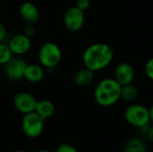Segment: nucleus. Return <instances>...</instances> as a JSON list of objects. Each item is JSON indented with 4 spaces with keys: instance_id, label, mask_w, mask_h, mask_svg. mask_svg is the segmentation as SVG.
<instances>
[{
    "instance_id": "f257e3e1",
    "label": "nucleus",
    "mask_w": 153,
    "mask_h": 152,
    "mask_svg": "<svg viewBox=\"0 0 153 152\" xmlns=\"http://www.w3.org/2000/svg\"><path fill=\"white\" fill-rule=\"evenodd\" d=\"M114 52L112 47L102 42L93 43L86 47L82 54L84 67L92 72H100L107 68L113 61Z\"/></svg>"
},
{
    "instance_id": "f03ea898",
    "label": "nucleus",
    "mask_w": 153,
    "mask_h": 152,
    "mask_svg": "<svg viewBox=\"0 0 153 152\" xmlns=\"http://www.w3.org/2000/svg\"><path fill=\"white\" fill-rule=\"evenodd\" d=\"M120 90L121 85L114 78L102 79L94 89V99L100 107H111L120 99Z\"/></svg>"
},
{
    "instance_id": "7ed1b4c3",
    "label": "nucleus",
    "mask_w": 153,
    "mask_h": 152,
    "mask_svg": "<svg viewBox=\"0 0 153 152\" xmlns=\"http://www.w3.org/2000/svg\"><path fill=\"white\" fill-rule=\"evenodd\" d=\"M152 118V108H148L141 104H132L125 110V119L126 122L140 129L151 125Z\"/></svg>"
},
{
    "instance_id": "20e7f679",
    "label": "nucleus",
    "mask_w": 153,
    "mask_h": 152,
    "mask_svg": "<svg viewBox=\"0 0 153 152\" xmlns=\"http://www.w3.org/2000/svg\"><path fill=\"white\" fill-rule=\"evenodd\" d=\"M39 65L46 69L56 67L62 60V50L60 47L52 41L44 42L38 52Z\"/></svg>"
},
{
    "instance_id": "39448f33",
    "label": "nucleus",
    "mask_w": 153,
    "mask_h": 152,
    "mask_svg": "<svg viewBox=\"0 0 153 152\" xmlns=\"http://www.w3.org/2000/svg\"><path fill=\"white\" fill-rule=\"evenodd\" d=\"M45 121L46 120L35 111L23 115L22 119V129L23 133L29 138L39 137L44 130Z\"/></svg>"
},
{
    "instance_id": "423d86ee",
    "label": "nucleus",
    "mask_w": 153,
    "mask_h": 152,
    "mask_svg": "<svg viewBox=\"0 0 153 152\" xmlns=\"http://www.w3.org/2000/svg\"><path fill=\"white\" fill-rule=\"evenodd\" d=\"M85 22L84 12L78 9L75 5L69 7L64 14V24L65 28L73 32L82 29Z\"/></svg>"
},
{
    "instance_id": "0eeeda50",
    "label": "nucleus",
    "mask_w": 153,
    "mask_h": 152,
    "mask_svg": "<svg viewBox=\"0 0 153 152\" xmlns=\"http://www.w3.org/2000/svg\"><path fill=\"white\" fill-rule=\"evenodd\" d=\"M27 62L22 56H13L4 65V70L6 77L12 81H19L23 78Z\"/></svg>"
},
{
    "instance_id": "6e6552de",
    "label": "nucleus",
    "mask_w": 153,
    "mask_h": 152,
    "mask_svg": "<svg viewBox=\"0 0 153 152\" xmlns=\"http://www.w3.org/2000/svg\"><path fill=\"white\" fill-rule=\"evenodd\" d=\"M37 101L38 100L32 94L26 91L17 92L13 99V107L17 111L23 115L33 112L35 110Z\"/></svg>"
},
{
    "instance_id": "1a4fd4ad",
    "label": "nucleus",
    "mask_w": 153,
    "mask_h": 152,
    "mask_svg": "<svg viewBox=\"0 0 153 152\" xmlns=\"http://www.w3.org/2000/svg\"><path fill=\"white\" fill-rule=\"evenodd\" d=\"M12 54L16 56H22L27 54L32 46L31 39L23 33L13 35L7 43Z\"/></svg>"
},
{
    "instance_id": "9d476101",
    "label": "nucleus",
    "mask_w": 153,
    "mask_h": 152,
    "mask_svg": "<svg viewBox=\"0 0 153 152\" xmlns=\"http://www.w3.org/2000/svg\"><path fill=\"white\" fill-rule=\"evenodd\" d=\"M135 76V72L133 65L129 63H120L114 71V79L121 85L133 83Z\"/></svg>"
},
{
    "instance_id": "9b49d317",
    "label": "nucleus",
    "mask_w": 153,
    "mask_h": 152,
    "mask_svg": "<svg viewBox=\"0 0 153 152\" xmlns=\"http://www.w3.org/2000/svg\"><path fill=\"white\" fill-rule=\"evenodd\" d=\"M19 13L21 18L27 24H35L39 19V8L34 3L30 1L22 3L19 8Z\"/></svg>"
},
{
    "instance_id": "f8f14e48",
    "label": "nucleus",
    "mask_w": 153,
    "mask_h": 152,
    "mask_svg": "<svg viewBox=\"0 0 153 152\" xmlns=\"http://www.w3.org/2000/svg\"><path fill=\"white\" fill-rule=\"evenodd\" d=\"M45 76V71L44 67H42L39 64H27L24 73H23V78L30 82V83H38L40 82Z\"/></svg>"
},
{
    "instance_id": "ddd939ff",
    "label": "nucleus",
    "mask_w": 153,
    "mask_h": 152,
    "mask_svg": "<svg viewBox=\"0 0 153 152\" xmlns=\"http://www.w3.org/2000/svg\"><path fill=\"white\" fill-rule=\"evenodd\" d=\"M94 76H95L94 72H92L91 70L86 67H83L75 73L74 76V82L76 86L80 88H86L92 83L94 80Z\"/></svg>"
},
{
    "instance_id": "4468645a",
    "label": "nucleus",
    "mask_w": 153,
    "mask_h": 152,
    "mask_svg": "<svg viewBox=\"0 0 153 152\" xmlns=\"http://www.w3.org/2000/svg\"><path fill=\"white\" fill-rule=\"evenodd\" d=\"M56 108L54 103L49 99H41L37 101L35 112L40 116L43 119H48L51 117L55 113Z\"/></svg>"
},
{
    "instance_id": "2eb2a0df",
    "label": "nucleus",
    "mask_w": 153,
    "mask_h": 152,
    "mask_svg": "<svg viewBox=\"0 0 153 152\" xmlns=\"http://www.w3.org/2000/svg\"><path fill=\"white\" fill-rule=\"evenodd\" d=\"M139 97V90L133 83L126 84L121 86L120 90V99L126 102H133Z\"/></svg>"
},
{
    "instance_id": "dca6fc26",
    "label": "nucleus",
    "mask_w": 153,
    "mask_h": 152,
    "mask_svg": "<svg viewBox=\"0 0 153 152\" xmlns=\"http://www.w3.org/2000/svg\"><path fill=\"white\" fill-rule=\"evenodd\" d=\"M123 152H148V149L143 140L134 137L127 141Z\"/></svg>"
},
{
    "instance_id": "f3484780",
    "label": "nucleus",
    "mask_w": 153,
    "mask_h": 152,
    "mask_svg": "<svg viewBox=\"0 0 153 152\" xmlns=\"http://www.w3.org/2000/svg\"><path fill=\"white\" fill-rule=\"evenodd\" d=\"M13 56V55L8 45L4 42H0V65H4Z\"/></svg>"
},
{
    "instance_id": "a211bd4d",
    "label": "nucleus",
    "mask_w": 153,
    "mask_h": 152,
    "mask_svg": "<svg viewBox=\"0 0 153 152\" xmlns=\"http://www.w3.org/2000/svg\"><path fill=\"white\" fill-rule=\"evenodd\" d=\"M144 73L149 80L153 79V59L150 58L144 65Z\"/></svg>"
},
{
    "instance_id": "6ab92c4d",
    "label": "nucleus",
    "mask_w": 153,
    "mask_h": 152,
    "mask_svg": "<svg viewBox=\"0 0 153 152\" xmlns=\"http://www.w3.org/2000/svg\"><path fill=\"white\" fill-rule=\"evenodd\" d=\"M56 152H79L76 148H74L73 145L65 143V144H61L57 147Z\"/></svg>"
},
{
    "instance_id": "aec40b11",
    "label": "nucleus",
    "mask_w": 153,
    "mask_h": 152,
    "mask_svg": "<svg viewBox=\"0 0 153 152\" xmlns=\"http://www.w3.org/2000/svg\"><path fill=\"white\" fill-rule=\"evenodd\" d=\"M24 35H26L27 37L29 38H32L35 34V28H34V24H27L26 23V26L24 27L23 29V32H22Z\"/></svg>"
},
{
    "instance_id": "412c9836",
    "label": "nucleus",
    "mask_w": 153,
    "mask_h": 152,
    "mask_svg": "<svg viewBox=\"0 0 153 152\" xmlns=\"http://www.w3.org/2000/svg\"><path fill=\"white\" fill-rule=\"evenodd\" d=\"M90 4H91L90 0H77L75 6H76L78 9H80V10L85 12V11L88 10V8L90 7Z\"/></svg>"
},
{
    "instance_id": "4be33fe9",
    "label": "nucleus",
    "mask_w": 153,
    "mask_h": 152,
    "mask_svg": "<svg viewBox=\"0 0 153 152\" xmlns=\"http://www.w3.org/2000/svg\"><path fill=\"white\" fill-rule=\"evenodd\" d=\"M7 37V30L3 22H0V42H4Z\"/></svg>"
},
{
    "instance_id": "5701e85b",
    "label": "nucleus",
    "mask_w": 153,
    "mask_h": 152,
    "mask_svg": "<svg viewBox=\"0 0 153 152\" xmlns=\"http://www.w3.org/2000/svg\"><path fill=\"white\" fill-rule=\"evenodd\" d=\"M145 135H146V138L149 142H152L153 140V128L152 126H150L149 129L145 132Z\"/></svg>"
},
{
    "instance_id": "b1692460",
    "label": "nucleus",
    "mask_w": 153,
    "mask_h": 152,
    "mask_svg": "<svg viewBox=\"0 0 153 152\" xmlns=\"http://www.w3.org/2000/svg\"><path fill=\"white\" fill-rule=\"evenodd\" d=\"M37 152H51L50 151H48V150H40V151H39Z\"/></svg>"
},
{
    "instance_id": "393cba45",
    "label": "nucleus",
    "mask_w": 153,
    "mask_h": 152,
    "mask_svg": "<svg viewBox=\"0 0 153 152\" xmlns=\"http://www.w3.org/2000/svg\"><path fill=\"white\" fill-rule=\"evenodd\" d=\"M15 152H27V151H22V150H20V151H15Z\"/></svg>"
}]
</instances>
